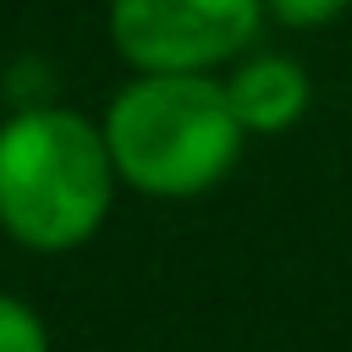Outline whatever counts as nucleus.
Instances as JSON below:
<instances>
[{"label":"nucleus","mask_w":352,"mask_h":352,"mask_svg":"<svg viewBox=\"0 0 352 352\" xmlns=\"http://www.w3.org/2000/svg\"><path fill=\"white\" fill-rule=\"evenodd\" d=\"M226 99H231V116L242 121V132L248 138H280V132H292L302 116H308V104H314V82H308V72H302V60L297 55H286V50H248V55H236L231 66H226Z\"/></svg>","instance_id":"20e7f679"},{"label":"nucleus","mask_w":352,"mask_h":352,"mask_svg":"<svg viewBox=\"0 0 352 352\" xmlns=\"http://www.w3.org/2000/svg\"><path fill=\"white\" fill-rule=\"evenodd\" d=\"M99 132L121 187L170 204L220 187L248 143L220 72H132L110 94Z\"/></svg>","instance_id":"f257e3e1"},{"label":"nucleus","mask_w":352,"mask_h":352,"mask_svg":"<svg viewBox=\"0 0 352 352\" xmlns=\"http://www.w3.org/2000/svg\"><path fill=\"white\" fill-rule=\"evenodd\" d=\"M104 28L126 72H220L264 33V0H110Z\"/></svg>","instance_id":"7ed1b4c3"},{"label":"nucleus","mask_w":352,"mask_h":352,"mask_svg":"<svg viewBox=\"0 0 352 352\" xmlns=\"http://www.w3.org/2000/svg\"><path fill=\"white\" fill-rule=\"evenodd\" d=\"M0 352H50V324L16 292H0Z\"/></svg>","instance_id":"39448f33"},{"label":"nucleus","mask_w":352,"mask_h":352,"mask_svg":"<svg viewBox=\"0 0 352 352\" xmlns=\"http://www.w3.org/2000/svg\"><path fill=\"white\" fill-rule=\"evenodd\" d=\"M346 6L352 0H264V16L286 33H319V28L341 22Z\"/></svg>","instance_id":"423d86ee"},{"label":"nucleus","mask_w":352,"mask_h":352,"mask_svg":"<svg viewBox=\"0 0 352 352\" xmlns=\"http://www.w3.org/2000/svg\"><path fill=\"white\" fill-rule=\"evenodd\" d=\"M99 121L72 104H22L0 121V231L28 253L88 248L116 204Z\"/></svg>","instance_id":"f03ea898"}]
</instances>
